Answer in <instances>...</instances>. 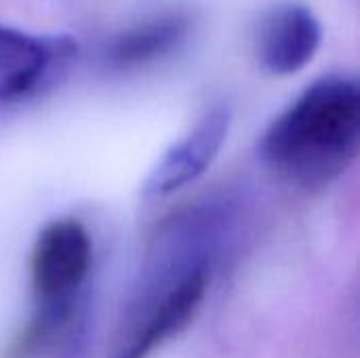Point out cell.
Wrapping results in <instances>:
<instances>
[{
	"instance_id": "1",
	"label": "cell",
	"mask_w": 360,
	"mask_h": 358,
	"mask_svg": "<svg viewBox=\"0 0 360 358\" xmlns=\"http://www.w3.org/2000/svg\"><path fill=\"white\" fill-rule=\"evenodd\" d=\"M359 146V84L348 76H325L272 120L259 154L285 184L319 190L350 169Z\"/></svg>"
},
{
	"instance_id": "2",
	"label": "cell",
	"mask_w": 360,
	"mask_h": 358,
	"mask_svg": "<svg viewBox=\"0 0 360 358\" xmlns=\"http://www.w3.org/2000/svg\"><path fill=\"white\" fill-rule=\"evenodd\" d=\"M215 262L217 255L198 238L156 230L137 293L108 358H148L188 327L205 302Z\"/></svg>"
},
{
	"instance_id": "3",
	"label": "cell",
	"mask_w": 360,
	"mask_h": 358,
	"mask_svg": "<svg viewBox=\"0 0 360 358\" xmlns=\"http://www.w3.org/2000/svg\"><path fill=\"white\" fill-rule=\"evenodd\" d=\"M91 266L93 241L78 219H55L40 230L30 257L34 325L57 331L72 319Z\"/></svg>"
},
{
	"instance_id": "4",
	"label": "cell",
	"mask_w": 360,
	"mask_h": 358,
	"mask_svg": "<svg viewBox=\"0 0 360 358\" xmlns=\"http://www.w3.org/2000/svg\"><path fill=\"white\" fill-rule=\"evenodd\" d=\"M78 57L65 34L40 36L0 21V108L23 103L59 82Z\"/></svg>"
},
{
	"instance_id": "5",
	"label": "cell",
	"mask_w": 360,
	"mask_h": 358,
	"mask_svg": "<svg viewBox=\"0 0 360 358\" xmlns=\"http://www.w3.org/2000/svg\"><path fill=\"white\" fill-rule=\"evenodd\" d=\"M323 27L316 13L297 0L268 6L253 30L257 63L272 76H291L304 70L316 55Z\"/></svg>"
},
{
	"instance_id": "6",
	"label": "cell",
	"mask_w": 360,
	"mask_h": 358,
	"mask_svg": "<svg viewBox=\"0 0 360 358\" xmlns=\"http://www.w3.org/2000/svg\"><path fill=\"white\" fill-rule=\"evenodd\" d=\"M232 124V114L226 106L211 108L200 120L177 139L158 162L150 169L141 184L146 198H167L186 186L194 184L219 156Z\"/></svg>"
},
{
	"instance_id": "7",
	"label": "cell",
	"mask_w": 360,
	"mask_h": 358,
	"mask_svg": "<svg viewBox=\"0 0 360 358\" xmlns=\"http://www.w3.org/2000/svg\"><path fill=\"white\" fill-rule=\"evenodd\" d=\"M192 30L190 15L181 11H165L146 17L120 34H116L108 49L105 61L116 70H139L162 61L179 51Z\"/></svg>"
}]
</instances>
